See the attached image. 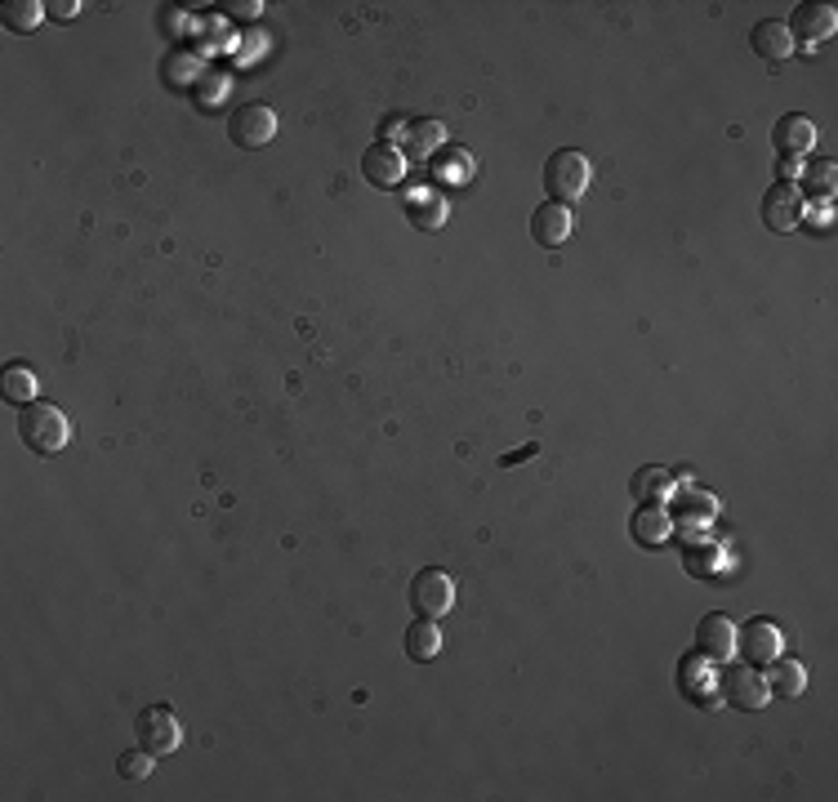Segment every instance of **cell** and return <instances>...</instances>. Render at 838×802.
<instances>
[{"label": "cell", "mask_w": 838, "mask_h": 802, "mask_svg": "<svg viewBox=\"0 0 838 802\" xmlns=\"http://www.w3.org/2000/svg\"><path fill=\"white\" fill-rule=\"evenodd\" d=\"M19 437L36 455H59L72 441V420L54 401H32V406L19 411Z\"/></svg>", "instance_id": "6da1fadb"}, {"label": "cell", "mask_w": 838, "mask_h": 802, "mask_svg": "<svg viewBox=\"0 0 838 802\" xmlns=\"http://www.w3.org/2000/svg\"><path fill=\"white\" fill-rule=\"evenodd\" d=\"M589 179H593V161H589L580 148H557V152L544 161V188H548V201L576 205V201L589 192Z\"/></svg>", "instance_id": "7a4b0ae2"}, {"label": "cell", "mask_w": 838, "mask_h": 802, "mask_svg": "<svg viewBox=\"0 0 838 802\" xmlns=\"http://www.w3.org/2000/svg\"><path fill=\"white\" fill-rule=\"evenodd\" d=\"M134 740L143 744L152 758H170L179 744H184L179 713H175L170 705H147V709H139V718H134Z\"/></svg>", "instance_id": "3957f363"}, {"label": "cell", "mask_w": 838, "mask_h": 802, "mask_svg": "<svg viewBox=\"0 0 838 802\" xmlns=\"http://www.w3.org/2000/svg\"><path fill=\"white\" fill-rule=\"evenodd\" d=\"M411 606L424 620H441L446 611L456 606V576H451V570H441V566H424L420 576L411 580Z\"/></svg>", "instance_id": "277c9868"}, {"label": "cell", "mask_w": 838, "mask_h": 802, "mask_svg": "<svg viewBox=\"0 0 838 802\" xmlns=\"http://www.w3.org/2000/svg\"><path fill=\"white\" fill-rule=\"evenodd\" d=\"M228 139L246 152L255 148H268L276 139V111L268 103H241L233 107V117H228Z\"/></svg>", "instance_id": "5b68a950"}, {"label": "cell", "mask_w": 838, "mask_h": 802, "mask_svg": "<svg viewBox=\"0 0 838 802\" xmlns=\"http://www.w3.org/2000/svg\"><path fill=\"white\" fill-rule=\"evenodd\" d=\"M722 700L728 705H736V709H763L767 700H771V692H767V677L754 669V664H732L728 673H722Z\"/></svg>", "instance_id": "8992f818"}, {"label": "cell", "mask_w": 838, "mask_h": 802, "mask_svg": "<svg viewBox=\"0 0 838 802\" xmlns=\"http://www.w3.org/2000/svg\"><path fill=\"white\" fill-rule=\"evenodd\" d=\"M736 647H741L745 664H754V669H767V664H771L780 651H786V638H780V628H776L771 620L754 615V620H745V628L736 634Z\"/></svg>", "instance_id": "52a82bcc"}, {"label": "cell", "mask_w": 838, "mask_h": 802, "mask_svg": "<svg viewBox=\"0 0 838 802\" xmlns=\"http://www.w3.org/2000/svg\"><path fill=\"white\" fill-rule=\"evenodd\" d=\"M402 175H406V156H402L398 143L379 139V143H370V148L362 152V179H366L370 188H398Z\"/></svg>", "instance_id": "ba28073f"}, {"label": "cell", "mask_w": 838, "mask_h": 802, "mask_svg": "<svg viewBox=\"0 0 838 802\" xmlns=\"http://www.w3.org/2000/svg\"><path fill=\"white\" fill-rule=\"evenodd\" d=\"M771 148L786 156L790 165H799V161L816 148V121L803 117V111H790V117H780L776 130H771Z\"/></svg>", "instance_id": "9c48e42d"}, {"label": "cell", "mask_w": 838, "mask_h": 802, "mask_svg": "<svg viewBox=\"0 0 838 802\" xmlns=\"http://www.w3.org/2000/svg\"><path fill=\"white\" fill-rule=\"evenodd\" d=\"M763 223L771 233H794L803 223V192L794 184H771L763 197Z\"/></svg>", "instance_id": "30bf717a"}, {"label": "cell", "mask_w": 838, "mask_h": 802, "mask_svg": "<svg viewBox=\"0 0 838 802\" xmlns=\"http://www.w3.org/2000/svg\"><path fill=\"white\" fill-rule=\"evenodd\" d=\"M571 205H563V201H544V205H535L531 210V237H535V246H544V250H563V241L571 237Z\"/></svg>", "instance_id": "8fae6325"}, {"label": "cell", "mask_w": 838, "mask_h": 802, "mask_svg": "<svg viewBox=\"0 0 838 802\" xmlns=\"http://www.w3.org/2000/svg\"><path fill=\"white\" fill-rule=\"evenodd\" d=\"M790 36H794V45H821V40H829L834 36V27H838V10L834 5H799L794 14H790Z\"/></svg>", "instance_id": "7c38bea8"}, {"label": "cell", "mask_w": 838, "mask_h": 802, "mask_svg": "<svg viewBox=\"0 0 838 802\" xmlns=\"http://www.w3.org/2000/svg\"><path fill=\"white\" fill-rule=\"evenodd\" d=\"M696 647L700 656H709L713 664H728L736 656V624L728 615H705L696 628Z\"/></svg>", "instance_id": "4fadbf2b"}, {"label": "cell", "mask_w": 838, "mask_h": 802, "mask_svg": "<svg viewBox=\"0 0 838 802\" xmlns=\"http://www.w3.org/2000/svg\"><path fill=\"white\" fill-rule=\"evenodd\" d=\"M750 45H754L758 59H767V63H786L790 54H794V36H790V27H786V23H776V19L754 23Z\"/></svg>", "instance_id": "5bb4252c"}, {"label": "cell", "mask_w": 838, "mask_h": 802, "mask_svg": "<svg viewBox=\"0 0 838 802\" xmlns=\"http://www.w3.org/2000/svg\"><path fill=\"white\" fill-rule=\"evenodd\" d=\"M629 531H634V540H638V544L660 549V544H669V535H674V512H664L660 504H642V508L634 512Z\"/></svg>", "instance_id": "9a60e30c"}, {"label": "cell", "mask_w": 838, "mask_h": 802, "mask_svg": "<svg viewBox=\"0 0 838 802\" xmlns=\"http://www.w3.org/2000/svg\"><path fill=\"white\" fill-rule=\"evenodd\" d=\"M767 669H771V673H767V692H771V696H780V700H799V696L807 692V669H803L799 660L776 656Z\"/></svg>", "instance_id": "2e32d148"}, {"label": "cell", "mask_w": 838, "mask_h": 802, "mask_svg": "<svg viewBox=\"0 0 838 802\" xmlns=\"http://www.w3.org/2000/svg\"><path fill=\"white\" fill-rule=\"evenodd\" d=\"M406 656L420 660V664H428V660L441 656V628H437V620H424V615H420V620L406 628Z\"/></svg>", "instance_id": "e0dca14e"}, {"label": "cell", "mask_w": 838, "mask_h": 802, "mask_svg": "<svg viewBox=\"0 0 838 802\" xmlns=\"http://www.w3.org/2000/svg\"><path fill=\"white\" fill-rule=\"evenodd\" d=\"M0 392H5V401L10 406H32L36 401V375L27 370V362H10L5 366V375H0Z\"/></svg>", "instance_id": "ac0fdd59"}, {"label": "cell", "mask_w": 838, "mask_h": 802, "mask_svg": "<svg viewBox=\"0 0 838 802\" xmlns=\"http://www.w3.org/2000/svg\"><path fill=\"white\" fill-rule=\"evenodd\" d=\"M629 491H634L638 504H669V495H674V477H669V469H642V473H634Z\"/></svg>", "instance_id": "d6986e66"}, {"label": "cell", "mask_w": 838, "mask_h": 802, "mask_svg": "<svg viewBox=\"0 0 838 802\" xmlns=\"http://www.w3.org/2000/svg\"><path fill=\"white\" fill-rule=\"evenodd\" d=\"M0 19H5L10 32H32L45 19V5L40 0H5V5H0Z\"/></svg>", "instance_id": "ffe728a7"}, {"label": "cell", "mask_w": 838, "mask_h": 802, "mask_svg": "<svg viewBox=\"0 0 838 802\" xmlns=\"http://www.w3.org/2000/svg\"><path fill=\"white\" fill-rule=\"evenodd\" d=\"M446 139V130L437 126V121H411L406 126V148H402V156L411 152V156H433V148Z\"/></svg>", "instance_id": "44dd1931"}, {"label": "cell", "mask_w": 838, "mask_h": 802, "mask_svg": "<svg viewBox=\"0 0 838 802\" xmlns=\"http://www.w3.org/2000/svg\"><path fill=\"white\" fill-rule=\"evenodd\" d=\"M678 508H683V518H674V522H687V527H700V522H709L713 512H718V499L713 495H700V491H683V499H678Z\"/></svg>", "instance_id": "7402d4cb"}, {"label": "cell", "mask_w": 838, "mask_h": 802, "mask_svg": "<svg viewBox=\"0 0 838 802\" xmlns=\"http://www.w3.org/2000/svg\"><path fill=\"white\" fill-rule=\"evenodd\" d=\"M803 192L816 197V201H829V197H834V161H829V156H821V161L807 165V184H803Z\"/></svg>", "instance_id": "603a6c76"}, {"label": "cell", "mask_w": 838, "mask_h": 802, "mask_svg": "<svg viewBox=\"0 0 838 802\" xmlns=\"http://www.w3.org/2000/svg\"><path fill=\"white\" fill-rule=\"evenodd\" d=\"M683 566L692 570L696 580H705L709 570L718 566V549H713V544H705V540H692V544H687V553H683Z\"/></svg>", "instance_id": "cb8c5ba5"}, {"label": "cell", "mask_w": 838, "mask_h": 802, "mask_svg": "<svg viewBox=\"0 0 838 802\" xmlns=\"http://www.w3.org/2000/svg\"><path fill=\"white\" fill-rule=\"evenodd\" d=\"M152 767H156V758L143 750V744H139V750H126V754L117 758L121 780H147V776H152Z\"/></svg>", "instance_id": "d4e9b609"}, {"label": "cell", "mask_w": 838, "mask_h": 802, "mask_svg": "<svg viewBox=\"0 0 838 802\" xmlns=\"http://www.w3.org/2000/svg\"><path fill=\"white\" fill-rule=\"evenodd\" d=\"M223 14H228V19H259V0H223V5H219Z\"/></svg>", "instance_id": "484cf974"}, {"label": "cell", "mask_w": 838, "mask_h": 802, "mask_svg": "<svg viewBox=\"0 0 838 802\" xmlns=\"http://www.w3.org/2000/svg\"><path fill=\"white\" fill-rule=\"evenodd\" d=\"M45 14H54V19H76V14H81V0H54V5H45Z\"/></svg>", "instance_id": "4316f807"}, {"label": "cell", "mask_w": 838, "mask_h": 802, "mask_svg": "<svg viewBox=\"0 0 838 802\" xmlns=\"http://www.w3.org/2000/svg\"><path fill=\"white\" fill-rule=\"evenodd\" d=\"M469 169H473V165H469L464 156H456V161L441 165V175H446V179H469Z\"/></svg>", "instance_id": "83f0119b"}]
</instances>
